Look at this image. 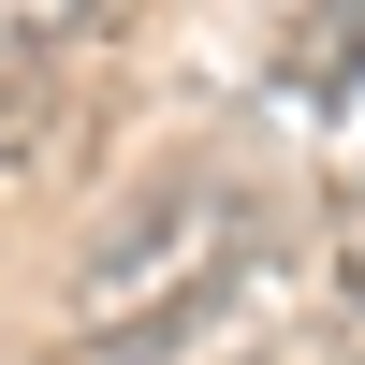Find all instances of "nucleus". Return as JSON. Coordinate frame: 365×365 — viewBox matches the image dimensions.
<instances>
[{
	"label": "nucleus",
	"mask_w": 365,
	"mask_h": 365,
	"mask_svg": "<svg viewBox=\"0 0 365 365\" xmlns=\"http://www.w3.org/2000/svg\"><path fill=\"white\" fill-rule=\"evenodd\" d=\"M249 249H263V175L249 161H220V146L146 161L73 249V351H190L234 307Z\"/></svg>",
	"instance_id": "nucleus-1"
},
{
	"label": "nucleus",
	"mask_w": 365,
	"mask_h": 365,
	"mask_svg": "<svg viewBox=\"0 0 365 365\" xmlns=\"http://www.w3.org/2000/svg\"><path fill=\"white\" fill-rule=\"evenodd\" d=\"M278 88L322 103V117H351V88H365V15H292V29H278Z\"/></svg>",
	"instance_id": "nucleus-2"
},
{
	"label": "nucleus",
	"mask_w": 365,
	"mask_h": 365,
	"mask_svg": "<svg viewBox=\"0 0 365 365\" xmlns=\"http://www.w3.org/2000/svg\"><path fill=\"white\" fill-rule=\"evenodd\" d=\"M336 307H365V190L336 205Z\"/></svg>",
	"instance_id": "nucleus-3"
}]
</instances>
